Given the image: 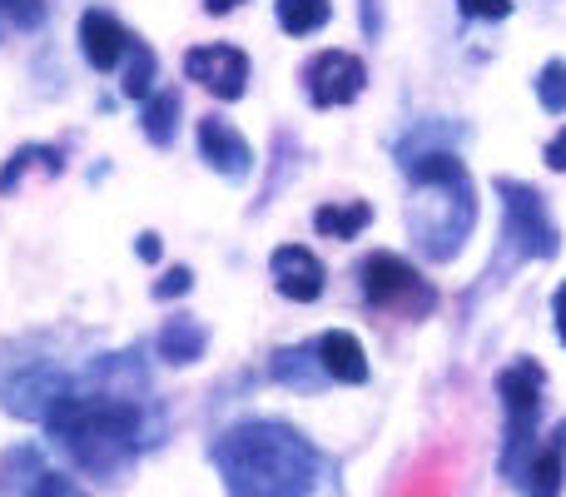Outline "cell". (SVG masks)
<instances>
[{
    "mask_svg": "<svg viewBox=\"0 0 566 497\" xmlns=\"http://www.w3.org/2000/svg\"><path fill=\"white\" fill-rule=\"evenodd\" d=\"M45 0H0V30H40Z\"/></svg>",
    "mask_w": 566,
    "mask_h": 497,
    "instance_id": "cell-21",
    "label": "cell"
},
{
    "mask_svg": "<svg viewBox=\"0 0 566 497\" xmlns=\"http://www.w3.org/2000/svg\"><path fill=\"white\" fill-rule=\"evenodd\" d=\"M25 497H85V493H80L70 478H60V473H45L40 483H30V493H25Z\"/></svg>",
    "mask_w": 566,
    "mask_h": 497,
    "instance_id": "cell-24",
    "label": "cell"
},
{
    "mask_svg": "<svg viewBox=\"0 0 566 497\" xmlns=\"http://www.w3.org/2000/svg\"><path fill=\"white\" fill-rule=\"evenodd\" d=\"M542 389H547V373L537 359H517L497 373V393L502 408H507V443H502V478L507 483H527V468L542 448Z\"/></svg>",
    "mask_w": 566,
    "mask_h": 497,
    "instance_id": "cell-4",
    "label": "cell"
},
{
    "mask_svg": "<svg viewBox=\"0 0 566 497\" xmlns=\"http://www.w3.org/2000/svg\"><path fill=\"white\" fill-rule=\"evenodd\" d=\"M274 15L279 30H289V35H313V30L328 25L333 6L328 0H274Z\"/></svg>",
    "mask_w": 566,
    "mask_h": 497,
    "instance_id": "cell-18",
    "label": "cell"
},
{
    "mask_svg": "<svg viewBox=\"0 0 566 497\" xmlns=\"http://www.w3.org/2000/svg\"><path fill=\"white\" fill-rule=\"evenodd\" d=\"M562 478H566V423H557V428L547 433V443L537 448L522 488H527V497H557Z\"/></svg>",
    "mask_w": 566,
    "mask_h": 497,
    "instance_id": "cell-13",
    "label": "cell"
},
{
    "mask_svg": "<svg viewBox=\"0 0 566 497\" xmlns=\"http://www.w3.org/2000/svg\"><path fill=\"white\" fill-rule=\"evenodd\" d=\"M135 253H139L145 263H155V259H159V235H139V239H135Z\"/></svg>",
    "mask_w": 566,
    "mask_h": 497,
    "instance_id": "cell-26",
    "label": "cell"
},
{
    "mask_svg": "<svg viewBox=\"0 0 566 497\" xmlns=\"http://www.w3.org/2000/svg\"><path fill=\"white\" fill-rule=\"evenodd\" d=\"M547 169H557V175H566V130L562 135L547 139Z\"/></svg>",
    "mask_w": 566,
    "mask_h": 497,
    "instance_id": "cell-25",
    "label": "cell"
},
{
    "mask_svg": "<svg viewBox=\"0 0 566 497\" xmlns=\"http://www.w3.org/2000/svg\"><path fill=\"white\" fill-rule=\"evenodd\" d=\"M129 40L135 35H129L109 10H85V15H80V50H85V60L99 70V75L115 70L119 60L129 55Z\"/></svg>",
    "mask_w": 566,
    "mask_h": 497,
    "instance_id": "cell-11",
    "label": "cell"
},
{
    "mask_svg": "<svg viewBox=\"0 0 566 497\" xmlns=\"http://www.w3.org/2000/svg\"><path fill=\"white\" fill-rule=\"evenodd\" d=\"M363 279V299L378 313H398V319H428L438 309V289L422 279V269H412L402 253L392 249H373L368 259L358 263Z\"/></svg>",
    "mask_w": 566,
    "mask_h": 497,
    "instance_id": "cell-6",
    "label": "cell"
},
{
    "mask_svg": "<svg viewBox=\"0 0 566 497\" xmlns=\"http://www.w3.org/2000/svg\"><path fill=\"white\" fill-rule=\"evenodd\" d=\"M552 313H557V339L566 343V283L557 289V299H552Z\"/></svg>",
    "mask_w": 566,
    "mask_h": 497,
    "instance_id": "cell-27",
    "label": "cell"
},
{
    "mask_svg": "<svg viewBox=\"0 0 566 497\" xmlns=\"http://www.w3.org/2000/svg\"><path fill=\"white\" fill-rule=\"evenodd\" d=\"M234 6H244V0H205V10H209V15H229V10H234Z\"/></svg>",
    "mask_w": 566,
    "mask_h": 497,
    "instance_id": "cell-28",
    "label": "cell"
},
{
    "mask_svg": "<svg viewBox=\"0 0 566 497\" xmlns=\"http://www.w3.org/2000/svg\"><path fill=\"white\" fill-rule=\"evenodd\" d=\"M402 175L412 179V205H408L412 239L438 263L458 259V249L468 245L472 225H478L468 165L458 155H448V149H422V155H402Z\"/></svg>",
    "mask_w": 566,
    "mask_h": 497,
    "instance_id": "cell-3",
    "label": "cell"
},
{
    "mask_svg": "<svg viewBox=\"0 0 566 497\" xmlns=\"http://www.w3.org/2000/svg\"><path fill=\"white\" fill-rule=\"evenodd\" d=\"M129 65H125V95L129 100H149V90H155V75H159V60L155 50L145 45V40H129Z\"/></svg>",
    "mask_w": 566,
    "mask_h": 497,
    "instance_id": "cell-19",
    "label": "cell"
},
{
    "mask_svg": "<svg viewBox=\"0 0 566 497\" xmlns=\"http://www.w3.org/2000/svg\"><path fill=\"white\" fill-rule=\"evenodd\" d=\"M155 349H159V359L165 363H199L205 359V349H209V329L199 319H165V329H159V339H155Z\"/></svg>",
    "mask_w": 566,
    "mask_h": 497,
    "instance_id": "cell-14",
    "label": "cell"
},
{
    "mask_svg": "<svg viewBox=\"0 0 566 497\" xmlns=\"http://www.w3.org/2000/svg\"><path fill=\"white\" fill-rule=\"evenodd\" d=\"M185 75L214 100H239L249 90V55L239 45H195L185 55Z\"/></svg>",
    "mask_w": 566,
    "mask_h": 497,
    "instance_id": "cell-8",
    "label": "cell"
},
{
    "mask_svg": "<svg viewBox=\"0 0 566 497\" xmlns=\"http://www.w3.org/2000/svg\"><path fill=\"white\" fill-rule=\"evenodd\" d=\"M303 85H308V100L318 110H338V105H353L368 85V65L348 50H323L303 65Z\"/></svg>",
    "mask_w": 566,
    "mask_h": 497,
    "instance_id": "cell-7",
    "label": "cell"
},
{
    "mask_svg": "<svg viewBox=\"0 0 566 497\" xmlns=\"http://www.w3.org/2000/svg\"><path fill=\"white\" fill-rule=\"evenodd\" d=\"M175 125H179V95H175V90H159V95H149L145 110H139V130H145L149 145L169 149V145H175Z\"/></svg>",
    "mask_w": 566,
    "mask_h": 497,
    "instance_id": "cell-17",
    "label": "cell"
},
{
    "mask_svg": "<svg viewBox=\"0 0 566 497\" xmlns=\"http://www.w3.org/2000/svg\"><path fill=\"white\" fill-rule=\"evenodd\" d=\"M209 458L229 497H323L328 488V458L298 428L274 418L234 423L214 438Z\"/></svg>",
    "mask_w": 566,
    "mask_h": 497,
    "instance_id": "cell-1",
    "label": "cell"
},
{
    "mask_svg": "<svg viewBox=\"0 0 566 497\" xmlns=\"http://www.w3.org/2000/svg\"><path fill=\"white\" fill-rule=\"evenodd\" d=\"M189 289H195V273L179 263V269H169L165 279L155 283V299H179V293H189Z\"/></svg>",
    "mask_w": 566,
    "mask_h": 497,
    "instance_id": "cell-23",
    "label": "cell"
},
{
    "mask_svg": "<svg viewBox=\"0 0 566 497\" xmlns=\"http://www.w3.org/2000/svg\"><path fill=\"white\" fill-rule=\"evenodd\" d=\"M458 10L468 20H507L512 15V0H458Z\"/></svg>",
    "mask_w": 566,
    "mask_h": 497,
    "instance_id": "cell-22",
    "label": "cell"
},
{
    "mask_svg": "<svg viewBox=\"0 0 566 497\" xmlns=\"http://www.w3.org/2000/svg\"><path fill=\"white\" fill-rule=\"evenodd\" d=\"M318 359L333 383H368V353L348 329H328L318 339Z\"/></svg>",
    "mask_w": 566,
    "mask_h": 497,
    "instance_id": "cell-12",
    "label": "cell"
},
{
    "mask_svg": "<svg viewBox=\"0 0 566 497\" xmlns=\"http://www.w3.org/2000/svg\"><path fill=\"white\" fill-rule=\"evenodd\" d=\"M269 373H274L279 383H289V389H298V393H318L323 383H333L328 379V369H323V359H318V349H279L274 353V363H269Z\"/></svg>",
    "mask_w": 566,
    "mask_h": 497,
    "instance_id": "cell-15",
    "label": "cell"
},
{
    "mask_svg": "<svg viewBox=\"0 0 566 497\" xmlns=\"http://www.w3.org/2000/svg\"><path fill=\"white\" fill-rule=\"evenodd\" d=\"M537 100H542V110H552V115H566V65L562 60H547V65H542Z\"/></svg>",
    "mask_w": 566,
    "mask_h": 497,
    "instance_id": "cell-20",
    "label": "cell"
},
{
    "mask_svg": "<svg viewBox=\"0 0 566 497\" xmlns=\"http://www.w3.org/2000/svg\"><path fill=\"white\" fill-rule=\"evenodd\" d=\"M199 155H205L209 169L224 175V179H244L249 169H254V149H249V139L219 115L199 120Z\"/></svg>",
    "mask_w": 566,
    "mask_h": 497,
    "instance_id": "cell-10",
    "label": "cell"
},
{
    "mask_svg": "<svg viewBox=\"0 0 566 497\" xmlns=\"http://www.w3.org/2000/svg\"><path fill=\"white\" fill-rule=\"evenodd\" d=\"M368 225H373V209L363 205V199H343V205H323L318 215H313V229H318L323 239H358Z\"/></svg>",
    "mask_w": 566,
    "mask_h": 497,
    "instance_id": "cell-16",
    "label": "cell"
},
{
    "mask_svg": "<svg viewBox=\"0 0 566 497\" xmlns=\"http://www.w3.org/2000/svg\"><path fill=\"white\" fill-rule=\"evenodd\" d=\"M492 189H497V199H502V249H507V259H497L502 273L527 259H557L562 235H557V219H552L547 199L532 185H522V179H502V175Z\"/></svg>",
    "mask_w": 566,
    "mask_h": 497,
    "instance_id": "cell-5",
    "label": "cell"
},
{
    "mask_svg": "<svg viewBox=\"0 0 566 497\" xmlns=\"http://www.w3.org/2000/svg\"><path fill=\"white\" fill-rule=\"evenodd\" d=\"M269 273H274V289L293 303H313L323 293V279H328L323 259L303 245H279L274 259H269Z\"/></svg>",
    "mask_w": 566,
    "mask_h": 497,
    "instance_id": "cell-9",
    "label": "cell"
},
{
    "mask_svg": "<svg viewBox=\"0 0 566 497\" xmlns=\"http://www.w3.org/2000/svg\"><path fill=\"white\" fill-rule=\"evenodd\" d=\"M45 433L55 438V448L75 463L90 478H119L129 473V463L145 453V408L135 398L119 393H80L60 389V398L50 403Z\"/></svg>",
    "mask_w": 566,
    "mask_h": 497,
    "instance_id": "cell-2",
    "label": "cell"
}]
</instances>
